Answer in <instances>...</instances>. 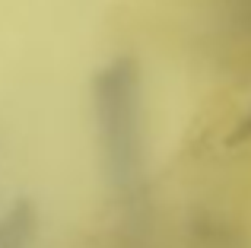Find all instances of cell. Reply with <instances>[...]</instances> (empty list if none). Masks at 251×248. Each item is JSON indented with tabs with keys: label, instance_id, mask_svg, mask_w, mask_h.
Masks as SVG:
<instances>
[{
	"label": "cell",
	"instance_id": "6da1fadb",
	"mask_svg": "<svg viewBox=\"0 0 251 248\" xmlns=\"http://www.w3.org/2000/svg\"><path fill=\"white\" fill-rule=\"evenodd\" d=\"M96 121L115 191L134 194L140 181V83L130 61H115L96 76Z\"/></svg>",
	"mask_w": 251,
	"mask_h": 248
}]
</instances>
